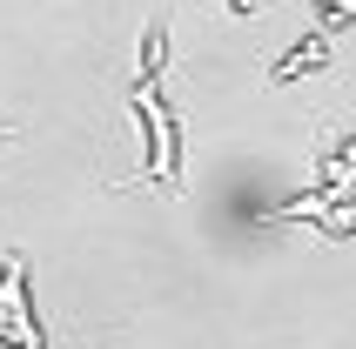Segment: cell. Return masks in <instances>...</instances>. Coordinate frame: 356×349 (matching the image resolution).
Listing matches in <instances>:
<instances>
[{"label":"cell","instance_id":"cell-1","mask_svg":"<svg viewBox=\"0 0 356 349\" xmlns=\"http://www.w3.org/2000/svg\"><path fill=\"white\" fill-rule=\"evenodd\" d=\"M148 121V141H155V155H148V174L155 181H175V121H168V101H161V27L148 34V74L135 81V95H128Z\"/></svg>","mask_w":356,"mask_h":349}]
</instances>
